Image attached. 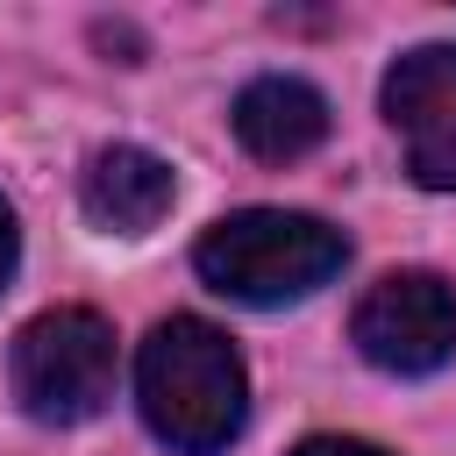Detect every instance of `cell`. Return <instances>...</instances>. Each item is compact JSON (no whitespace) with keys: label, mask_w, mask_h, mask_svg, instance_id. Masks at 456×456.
Segmentation results:
<instances>
[{"label":"cell","mask_w":456,"mask_h":456,"mask_svg":"<svg viewBox=\"0 0 456 456\" xmlns=\"http://www.w3.org/2000/svg\"><path fill=\"white\" fill-rule=\"evenodd\" d=\"M135 406L164 449L221 456L249 420V378H242L235 342L200 314L157 321L135 356Z\"/></svg>","instance_id":"1"},{"label":"cell","mask_w":456,"mask_h":456,"mask_svg":"<svg viewBox=\"0 0 456 456\" xmlns=\"http://www.w3.org/2000/svg\"><path fill=\"white\" fill-rule=\"evenodd\" d=\"M342 264H349V235L299 207L221 214L192 249V271L221 299H242V306H292V299L321 292Z\"/></svg>","instance_id":"2"},{"label":"cell","mask_w":456,"mask_h":456,"mask_svg":"<svg viewBox=\"0 0 456 456\" xmlns=\"http://www.w3.org/2000/svg\"><path fill=\"white\" fill-rule=\"evenodd\" d=\"M14 399L43 428H78L114 399V328L93 306H50L14 335Z\"/></svg>","instance_id":"3"},{"label":"cell","mask_w":456,"mask_h":456,"mask_svg":"<svg viewBox=\"0 0 456 456\" xmlns=\"http://www.w3.org/2000/svg\"><path fill=\"white\" fill-rule=\"evenodd\" d=\"M349 342L363 349V363L392 370V378H428L456 356V285L435 271H385L356 314H349Z\"/></svg>","instance_id":"4"},{"label":"cell","mask_w":456,"mask_h":456,"mask_svg":"<svg viewBox=\"0 0 456 456\" xmlns=\"http://www.w3.org/2000/svg\"><path fill=\"white\" fill-rule=\"evenodd\" d=\"M385 121L428 192H456V43H420L385 71Z\"/></svg>","instance_id":"5"},{"label":"cell","mask_w":456,"mask_h":456,"mask_svg":"<svg viewBox=\"0 0 456 456\" xmlns=\"http://www.w3.org/2000/svg\"><path fill=\"white\" fill-rule=\"evenodd\" d=\"M178 200V178L157 150L142 142H107L86 157V178H78V207L93 228L107 235H150Z\"/></svg>","instance_id":"6"},{"label":"cell","mask_w":456,"mask_h":456,"mask_svg":"<svg viewBox=\"0 0 456 456\" xmlns=\"http://www.w3.org/2000/svg\"><path fill=\"white\" fill-rule=\"evenodd\" d=\"M228 121H235V142H242L249 157L292 164V157L321 150V135H328V100H321L306 78L271 71V78H249V86L235 93Z\"/></svg>","instance_id":"7"},{"label":"cell","mask_w":456,"mask_h":456,"mask_svg":"<svg viewBox=\"0 0 456 456\" xmlns=\"http://www.w3.org/2000/svg\"><path fill=\"white\" fill-rule=\"evenodd\" d=\"M292 456H392V449H378V442H356V435H306Z\"/></svg>","instance_id":"8"},{"label":"cell","mask_w":456,"mask_h":456,"mask_svg":"<svg viewBox=\"0 0 456 456\" xmlns=\"http://www.w3.org/2000/svg\"><path fill=\"white\" fill-rule=\"evenodd\" d=\"M14 264H21V228H14V207L0 200V292H7V278H14Z\"/></svg>","instance_id":"9"}]
</instances>
